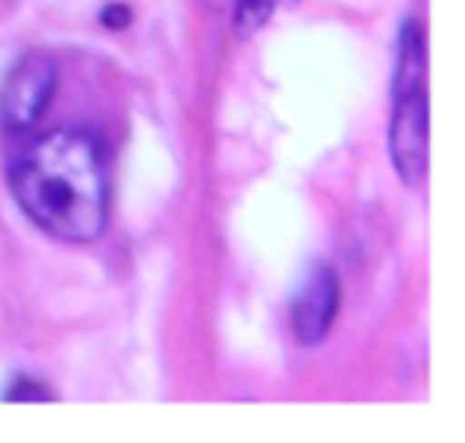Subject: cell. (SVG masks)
<instances>
[{"mask_svg": "<svg viewBox=\"0 0 465 443\" xmlns=\"http://www.w3.org/2000/svg\"><path fill=\"white\" fill-rule=\"evenodd\" d=\"M16 205L39 230L64 243H93L109 224V169L90 131L42 135L10 169Z\"/></svg>", "mask_w": 465, "mask_h": 443, "instance_id": "6da1fadb", "label": "cell"}, {"mask_svg": "<svg viewBox=\"0 0 465 443\" xmlns=\"http://www.w3.org/2000/svg\"><path fill=\"white\" fill-rule=\"evenodd\" d=\"M58 86V67L48 55H23L0 90V125L7 131H26L45 116Z\"/></svg>", "mask_w": 465, "mask_h": 443, "instance_id": "7a4b0ae2", "label": "cell"}, {"mask_svg": "<svg viewBox=\"0 0 465 443\" xmlns=\"http://www.w3.org/2000/svg\"><path fill=\"white\" fill-rule=\"evenodd\" d=\"M392 122H389V154L395 173L405 186H420L430 166V103L427 90H414L392 99Z\"/></svg>", "mask_w": 465, "mask_h": 443, "instance_id": "3957f363", "label": "cell"}, {"mask_svg": "<svg viewBox=\"0 0 465 443\" xmlns=\"http://www.w3.org/2000/svg\"><path fill=\"white\" fill-rule=\"evenodd\" d=\"M338 307H341V290H338V277L329 265H316L300 287L297 300H293V332L303 345H319L335 326Z\"/></svg>", "mask_w": 465, "mask_h": 443, "instance_id": "277c9868", "label": "cell"}, {"mask_svg": "<svg viewBox=\"0 0 465 443\" xmlns=\"http://www.w3.org/2000/svg\"><path fill=\"white\" fill-rule=\"evenodd\" d=\"M427 80V48H424V29L418 20H405L399 39V61L392 74V99L405 93L424 90Z\"/></svg>", "mask_w": 465, "mask_h": 443, "instance_id": "5b68a950", "label": "cell"}, {"mask_svg": "<svg viewBox=\"0 0 465 443\" xmlns=\"http://www.w3.org/2000/svg\"><path fill=\"white\" fill-rule=\"evenodd\" d=\"M274 4H278V0H240V7H236V20H232L236 33H240L242 39H246V35H252L262 23H268Z\"/></svg>", "mask_w": 465, "mask_h": 443, "instance_id": "8992f818", "label": "cell"}, {"mask_svg": "<svg viewBox=\"0 0 465 443\" xmlns=\"http://www.w3.org/2000/svg\"><path fill=\"white\" fill-rule=\"evenodd\" d=\"M7 398H10V402H48V398H52V392H48V386L39 383V379L20 377L7 389Z\"/></svg>", "mask_w": 465, "mask_h": 443, "instance_id": "52a82bcc", "label": "cell"}, {"mask_svg": "<svg viewBox=\"0 0 465 443\" xmlns=\"http://www.w3.org/2000/svg\"><path fill=\"white\" fill-rule=\"evenodd\" d=\"M131 23V10L124 7V4H109V7L103 10V26L109 29H124Z\"/></svg>", "mask_w": 465, "mask_h": 443, "instance_id": "ba28073f", "label": "cell"}, {"mask_svg": "<svg viewBox=\"0 0 465 443\" xmlns=\"http://www.w3.org/2000/svg\"><path fill=\"white\" fill-rule=\"evenodd\" d=\"M287 4H300V0H287Z\"/></svg>", "mask_w": 465, "mask_h": 443, "instance_id": "9c48e42d", "label": "cell"}]
</instances>
